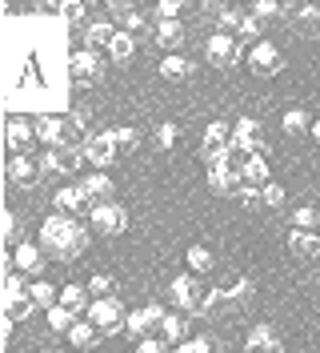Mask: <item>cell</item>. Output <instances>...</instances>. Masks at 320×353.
<instances>
[{
  "label": "cell",
  "mask_w": 320,
  "mask_h": 353,
  "mask_svg": "<svg viewBox=\"0 0 320 353\" xmlns=\"http://www.w3.org/2000/svg\"><path fill=\"white\" fill-rule=\"evenodd\" d=\"M41 353H56V350H41Z\"/></svg>",
  "instance_id": "obj_53"
},
{
  "label": "cell",
  "mask_w": 320,
  "mask_h": 353,
  "mask_svg": "<svg viewBox=\"0 0 320 353\" xmlns=\"http://www.w3.org/2000/svg\"><path fill=\"white\" fill-rule=\"evenodd\" d=\"M72 81H76V85H100V81H105V61H100V52H92V48L72 52Z\"/></svg>",
  "instance_id": "obj_11"
},
{
  "label": "cell",
  "mask_w": 320,
  "mask_h": 353,
  "mask_svg": "<svg viewBox=\"0 0 320 353\" xmlns=\"http://www.w3.org/2000/svg\"><path fill=\"white\" fill-rule=\"evenodd\" d=\"M176 141H180V129H176L172 121H164V125L156 129V149H164V153H169V149H176Z\"/></svg>",
  "instance_id": "obj_40"
},
{
  "label": "cell",
  "mask_w": 320,
  "mask_h": 353,
  "mask_svg": "<svg viewBox=\"0 0 320 353\" xmlns=\"http://www.w3.org/2000/svg\"><path fill=\"white\" fill-rule=\"evenodd\" d=\"M236 201H240V205H264V197H260V189H256V185H240Z\"/></svg>",
  "instance_id": "obj_48"
},
{
  "label": "cell",
  "mask_w": 320,
  "mask_h": 353,
  "mask_svg": "<svg viewBox=\"0 0 320 353\" xmlns=\"http://www.w3.org/2000/svg\"><path fill=\"white\" fill-rule=\"evenodd\" d=\"M145 309H149V317H152V321H156V325H160V321H164V317H169V313H164V309H160V301H149V305H145Z\"/></svg>",
  "instance_id": "obj_51"
},
{
  "label": "cell",
  "mask_w": 320,
  "mask_h": 353,
  "mask_svg": "<svg viewBox=\"0 0 320 353\" xmlns=\"http://www.w3.org/2000/svg\"><path fill=\"white\" fill-rule=\"evenodd\" d=\"M12 261H17V273H24V277H41L48 253H44L41 245L21 241V245H17V253H12Z\"/></svg>",
  "instance_id": "obj_14"
},
{
  "label": "cell",
  "mask_w": 320,
  "mask_h": 353,
  "mask_svg": "<svg viewBox=\"0 0 320 353\" xmlns=\"http://www.w3.org/2000/svg\"><path fill=\"white\" fill-rule=\"evenodd\" d=\"M152 41H156V48H164V52L172 57V52L184 44V24H180V21H156Z\"/></svg>",
  "instance_id": "obj_19"
},
{
  "label": "cell",
  "mask_w": 320,
  "mask_h": 353,
  "mask_svg": "<svg viewBox=\"0 0 320 353\" xmlns=\"http://www.w3.org/2000/svg\"><path fill=\"white\" fill-rule=\"evenodd\" d=\"M160 77H164V81H172V85L189 81V77H192V61H184L180 52H172V57H160Z\"/></svg>",
  "instance_id": "obj_29"
},
{
  "label": "cell",
  "mask_w": 320,
  "mask_h": 353,
  "mask_svg": "<svg viewBox=\"0 0 320 353\" xmlns=\"http://www.w3.org/2000/svg\"><path fill=\"white\" fill-rule=\"evenodd\" d=\"M204 61L213 68H233L240 61V41L236 37H224V32H213L209 44H204Z\"/></svg>",
  "instance_id": "obj_10"
},
{
  "label": "cell",
  "mask_w": 320,
  "mask_h": 353,
  "mask_svg": "<svg viewBox=\"0 0 320 353\" xmlns=\"http://www.w3.org/2000/svg\"><path fill=\"white\" fill-rule=\"evenodd\" d=\"M8 149L12 157H24L32 149V141H36V121H28V117H8Z\"/></svg>",
  "instance_id": "obj_12"
},
{
  "label": "cell",
  "mask_w": 320,
  "mask_h": 353,
  "mask_svg": "<svg viewBox=\"0 0 320 353\" xmlns=\"http://www.w3.org/2000/svg\"><path fill=\"white\" fill-rule=\"evenodd\" d=\"M317 225H320V209H317V205H300L297 213H292V229L317 233Z\"/></svg>",
  "instance_id": "obj_34"
},
{
  "label": "cell",
  "mask_w": 320,
  "mask_h": 353,
  "mask_svg": "<svg viewBox=\"0 0 320 353\" xmlns=\"http://www.w3.org/2000/svg\"><path fill=\"white\" fill-rule=\"evenodd\" d=\"M253 17H256V21H277V17H284V8H280V4H273V0H256V4H253Z\"/></svg>",
  "instance_id": "obj_43"
},
{
  "label": "cell",
  "mask_w": 320,
  "mask_h": 353,
  "mask_svg": "<svg viewBox=\"0 0 320 353\" xmlns=\"http://www.w3.org/2000/svg\"><path fill=\"white\" fill-rule=\"evenodd\" d=\"M24 313H32V297H28V285H24V273H8L4 277V317L21 321Z\"/></svg>",
  "instance_id": "obj_7"
},
{
  "label": "cell",
  "mask_w": 320,
  "mask_h": 353,
  "mask_svg": "<svg viewBox=\"0 0 320 353\" xmlns=\"http://www.w3.org/2000/svg\"><path fill=\"white\" fill-rule=\"evenodd\" d=\"M248 12H240V8H220V17H216V32H224V37H236L240 32V24H244Z\"/></svg>",
  "instance_id": "obj_33"
},
{
  "label": "cell",
  "mask_w": 320,
  "mask_h": 353,
  "mask_svg": "<svg viewBox=\"0 0 320 353\" xmlns=\"http://www.w3.org/2000/svg\"><path fill=\"white\" fill-rule=\"evenodd\" d=\"M233 137H244V141H260V121H253V117H240L233 125Z\"/></svg>",
  "instance_id": "obj_41"
},
{
  "label": "cell",
  "mask_w": 320,
  "mask_h": 353,
  "mask_svg": "<svg viewBox=\"0 0 320 353\" xmlns=\"http://www.w3.org/2000/svg\"><path fill=\"white\" fill-rule=\"evenodd\" d=\"M184 261H189V273H213V249L209 245H189V253H184Z\"/></svg>",
  "instance_id": "obj_31"
},
{
  "label": "cell",
  "mask_w": 320,
  "mask_h": 353,
  "mask_svg": "<svg viewBox=\"0 0 320 353\" xmlns=\"http://www.w3.org/2000/svg\"><path fill=\"white\" fill-rule=\"evenodd\" d=\"M256 32H260V21H256L253 12H248V17H244V24H240V32H236V37H240V41H253V44H256Z\"/></svg>",
  "instance_id": "obj_47"
},
{
  "label": "cell",
  "mask_w": 320,
  "mask_h": 353,
  "mask_svg": "<svg viewBox=\"0 0 320 353\" xmlns=\"http://www.w3.org/2000/svg\"><path fill=\"white\" fill-rule=\"evenodd\" d=\"M248 68H253L256 77H277L280 68H284V52L273 41H256L248 48Z\"/></svg>",
  "instance_id": "obj_9"
},
{
  "label": "cell",
  "mask_w": 320,
  "mask_h": 353,
  "mask_svg": "<svg viewBox=\"0 0 320 353\" xmlns=\"http://www.w3.org/2000/svg\"><path fill=\"white\" fill-rule=\"evenodd\" d=\"M112 289H116V281H112L108 273H92V277H88V293H92V297H116Z\"/></svg>",
  "instance_id": "obj_39"
},
{
  "label": "cell",
  "mask_w": 320,
  "mask_h": 353,
  "mask_svg": "<svg viewBox=\"0 0 320 353\" xmlns=\"http://www.w3.org/2000/svg\"><path fill=\"white\" fill-rule=\"evenodd\" d=\"M172 353H213V341L209 337H189V341H180Z\"/></svg>",
  "instance_id": "obj_45"
},
{
  "label": "cell",
  "mask_w": 320,
  "mask_h": 353,
  "mask_svg": "<svg viewBox=\"0 0 320 353\" xmlns=\"http://www.w3.org/2000/svg\"><path fill=\"white\" fill-rule=\"evenodd\" d=\"M180 12H184L180 0H160L156 4V21H180Z\"/></svg>",
  "instance_id": "obj_44"
},
{
  "label": "cell",
  "mask_w": 320,
  "mask_h": 353,
  "mask_svg": "<svg viewBox=\"0 0 320 353\" xmlns=\"http://www.w3.org/2000/svg\"><path fill=\"white\" fill-rule=\"evenodd\" d=\"M17 237V213H4V241Z\"/></svg>",
  "instance_id": "obj_49"
},
{
  "label": "cell",
  "mask_w": 320,
  "mask_h": 353,
  "mask_svg": "<svg viewBox=\"0 0 320 353\" xmlns=\"http://www.w3.org/2000/svg\"><path fill=\"white\" fill-rule=\"evenodd\" d=\"M108 17L120 24L125 32H132V37H136V32L145 28V17H140V12H136L132 4H120V0H112V4H108Z\"/></svg>",
  "instance_id": "obj_24"
},
{
  "label": "cell",
  "mask_w": 320,
  "mask_h": 353,
  "mask_svg": "<svg viewBox=\"0 0 320 353\" xmlns=\"http://www.w3.org/2000/svg\"><path fill=\"white\" fill-rule=\"evenodd\" d=\"M288 253L312 261V257H320V237L317 233H304V229H292V233H288Z\"/></svg>",
  "instance_id": "obj_22"
},
{
  "label": "cell",
  "mask_w": 320,
  "mask_h": 353,
  "mask_svg": "<svg viewBox=\"0 0 320 353\" xmlns=\"http://www.w3.org/2000/svg\"><path fill=\"white\" fill-rule=\"evenodd\" d=\"M116 32H120V28H116L112 21H92L85 28V41H88V48L96 52V48H108V44L116 41Z\"/></svg>",
  "instance_id": "obj_27"
},
{
  "label": "cell",
  "mask_w": 320,
  "mask_h": 353,
  "mask_svg": "<svg viewBox=\"0 0 320 353\" xmlns=\"http://www.w3.org/2000/svg\"><path fill=\"white\" fill-rule=\"evenodd\" d=\"M284 129H288V137H297V132L312 129V121H308V112H304V109H288V112H284Z\"/></svg>",
  "instance_id": "obj_36"
},
{
  "label": "cell",
  "mask_w": 320,
  "mask_h": 353,
  "mask_svg": "<svg viewBox=\"0 0 320 353\" xmlns=\"http://www.w3.org/2000/svg\"><path fill=\"white\" fill-rule=\"evenodd\" d=\"M88 321L100 330V337H112V333H125V321H128V309L116 301V297H92V305L85 313Z\"/></svg>",
  "instance_id": "obj_3"
},
{
  "label": "cell",
  "mask_w": 320,
  "mask_h": 353,
  "mask_svg": "<svg viewBox=\"0 0 320 353\" xmlns=\"http://www.w3.org/2000/svg\"><path fill=\"white\" fill-rule=\"evenodd\" d=\"M28 297H32V309H44V313L61 305V289L52 285V281H41V277L28 285Z\"/></svg>",
  "instance_id": "obj_23"
},
{
  "label": "cell",
  "mask_w": 320,
  "mask_h": 353,
  "mask_svg": "<svg viewBox=\"0 0 320 353\" xmlns=\"http://www.w3.org/2000/svg\"><path fill=\"white\" fill-rule=\"evenodd\" d=\"M0 85L4 109L12 117H64L72 97V52H68V24L52 12H24L4 8L0 32Z\"/></svg>",
  "instance_id": "obj_1"
},
{
  "label": "cell",
  "mask_w": 320,
  "mask_h": 353,
  "mask_svg": "<svg viewBox=\"0 0 320 353\" xmlns=\"http://www.w3.org/2000/svg\"><path fill=\"white\" fill-rule=\"evenodd\" d=\"M81 189H85V197L92 201V205H105V201L112 197V189H116V185H112V176H108V173H96V169H92V173L81 181Z\"/></svg>",
  "instance_id": "obj_20"
},
{
  "label": "cell",
  "mask_w": 320,
  "mask_h": 353,
  "mask_svg": "<svg viewBox=\"0 0 320 353\" xmlns=\"http://www.w3.org/2000/svg\"><path fill=\"white\" fill-rule=\"evenodd\" d=\"M125 333H128V337H136V341H145V337H156V333H160V325L149 317V309H128Z\"/></svg>",
  "instance_id": "obj_21"
},
{
  "label": "cell",
  "mask_w": 320,
  "mask_h": 353,
  "mask_svg": "<svg viewBox=\"0 0 320 353\" xmlns=\"http://www.w3.org/2000/svg\"><path fill=\"white\" fill-rule=\"evenodd\" d=\"M297 17H300V21H317V17H320V8H317V4H300V8H297Z\"/></svg>",
  "instance_id": "obj_50"
},
{
  "label": "cell",
  "mask_w": 320,
  "mask_h": 353,
  "mask_svg": "<svg viewBox=\"0 0 320 353\" xmlns=\"http://www.w3.org/2000/svg\"><path fill=\"white\" fill-rule=\"evenodd\" d=\"M88 245V229L76 217H64V213H52V217L41 221V249L56 261H76Z\"/></svg>",
  "instance_id": "obj_2"
},
{
  "label": "cell",
  "mask_w": 320,
  "mask_h": 353,
  "mask_svg": "<svg viewBox=\"0 0 320 353\" xmlns=\"http://www.w3.org/2000/svg\"><path fill=\"white\" fill-rule=\"evenodd\" d=\"M136 353H172V350H169V341H164V337H145V341L136 345Z\"/></svg>",
  "instance_id": "obj_46"
},
{
  "label": "cell",
  "mask_w": 320,
  "mask_h": 353,
  "mask_svg": "<svg viewBox=\"0 0 320 353\" xmlns=\"http://www.w3.org/2000/svg\"><path fill=\"white\" fill-rule=\"evenodd\" d=\"M96 337H100V330H96L92 321H76V325L68 330V341H72L76 350H92V345H96Z\"/></svg>",
  "instance_id": "obj_32"
},
{
  "label": "cell",
  "mask_w": 320,
  "mask_h": 353,
  "mask_svg": "<svg viewBox=\"0 0 320 353\" xmlns=\"http://www.w3.org/2000/svg\"><path fill=\"white\" fill-rule=\"evenodd\" d=\"M76 165H85V157L72 153V149H44V157H41L44 176H64V173H72Z\"/></svg>",
  "instance_id": "obj_15"
},
{
  "label": "cell",
  "mask_w": 320,
  "mask_h": 353,
  "mask_svg": "<svg viewBox=\"0 0 320 353\" xmlns=\"http://www.w3.org/2000/svg\"><path fill=\"white\" fill-rule=\"evenodd\" d=\"M308 132H312V141L320 145V121H312V129H308Z\"/></svg>",
  "instance_id": "obj_52"
},
{
  "label": "cell",
  "mask_w": 320,
  "mask_h": 353,
  "mask_svg": "<svg viewBox=\"0 0 320 353\" xmlns=\"http://www.w3.org/2000/svg\"><path fill=\"white\" fill-rule=\"evenodd\" d=\"M204 293L209 289H200L196 273H180V277H172V285H169V301L180 313H200L204 309Z\"/></svg>",
  "instance_id": "obj_4"
},
{
  "label": "cell",
  "mask_w": 320,
  "mask_h": 353,
  "mask_svg": "<svg viewBox=\"0 0 320 353\" xmlns=\"http://www.w3.org/2000/svg\"><path fill=\"white\" fill-rule=\"evenodd\" d=\"M244 353H284L280 333L273 325H264V321H256L253 330H248V337H244Z\"/></svg>",
  "instance_id": "obj_13"
},
{
  "label": "cell",
  "mask_w": 320,
  "mask_h": 353,
  "mask_svg": "<svg viewBox=\"0 0 320 353\" xmlns=\"http://www.w3.org/2000/svg\"><path fill=\"white\" fill-rule=\"evenodd\" d=\"M260 197H264V205H268V209H284V185L268 181V185L260 189Z\"/></svg>",
  "instance_id": "obj_42"
},
{
  "label": "cell",
  "mask_w": 320,
  "mask_h": 353,
  "mask_svg": "<svg viewBox=\"0 0 320 353\" xmlns=\"http://www.w3.org/2000/svg\"><path fill=\"white\" fill-rule=\"evenodd\" d=\"M72 325H76V313H68L64 305L48 309V330H52V333H68Z\"/></svg>",
  "instance_id": "obj_35"
},
{
  "label": "cell",
  "mask_w": 320,
  "mask_h": 353,
  "mask_svg": "<svg viewBox=\"0 0 320 353\" xmlns=\"http://www.w3.org/2000/svg\"><path fill=\"white\" fill-rule=\"evenodd\" d=\"M56 17H61V21L68 24V28H72V24H81V21H85L88 12H85V4H81V0H64L61 8H56Z\"/></svg>",
  "instance_id": "obj_37"
},
{
  "label": "cell",
  "mask_w": 320,
  "mask_h": 353,
  "mask_svg": "<svg viewBox=\"0 0 320 353\" xmlns=\"http://www.w3.org/2000/svg\"><path fill=\"white\" fill-rule=\"evenodd\" d=\"M88 225L100 233V237H120L128 229V209L116 205V201H105V205H92L88 209Z\"/></svg>",
  "instance_id": "obj_5"
},
{
  "label": "cell",
  "mask_w": 320,
  "mask_h": 353,
  "mask_svg": "<svg viewBox=\"0 0 320 353\" xmlns=\"http://www.w3.org/2000/svg\"><path fill=\"white\" fill-rule=\"evenodd\" d=\"M52 205H56V213H64V217H76L81 209H92V201L85 197L81 185H64V189H56V193H52Z\"/></svg>",
  "instance_id": "obj_18"
},
{
  "label": "cell",
  "mask_w": 320,
  "mask_h": 353,
  "mask_svg": "<svg viewBox=\"0 0 320 353\" xmlns=\"http://www.w3.org/2000/svg\"><path fill=\"white\" fill-rule=\"evenodd\" d=\"M240 185H244V176H240L236 165H228V157L209 161V189H213L216 197H236V193H240Z\"/></svg>",
  "instance_id": "obj_6"
},
{
  "label": "cell",
  "mask_w": 320,
  "mask_h": 353,
  "mask_svg": "<svg viewBox=\"0 0 320 353\" xmlns=\"http://www.w3.org/2000/svg\"><path fill=\"white\" fill-rule=\"evenodd\" d=\"M132 57H136V37L120 28V32H116V41L108 44V61H112V65H128Z\"/></svg>",
  "instance_id": "obj_30"
},
{
  "label": "cell",
  "mask_w": 320,
  "mask_h": 353,
  "mask_svg": "<svg viewBox=\"0 0 320 353\" xmlns=\"http://www.w3.org/2000/svg\"><path fill=\"white\" fill-rule=\"evenodd\" d=\"M228 141H233V129H228L224 121H213V125L204 129V141H200V157H204V161H216V157H224Z\"/></svg>",
  "instance_id": "obj_16"
},
{
  "label": "cell",
  "mask_w": 320,
  "mask_h": 353,
  "mask_svg": "<svg viewBox=\"0 0 320 353\" xmlns=\"http://www.w3.org/2000/svg\"><path fill=\"white\" fill-rule=\"evenodd\" d=\"M61 305L68 309V313H88V305H92V293H88V285H64L61 289Z\"/></svg>",
  "instance_id": "obj_28"
},
{
  "label": "cell",
  "mask_w": 320,
  "mask_h": 353,
  "mask_svg": "<svg viewBox=\"0 0 320 353\" xmlns=\"http://www.w3.org/2000/svg\"><path fill=\"white\" fill-rule=\"evenodd\" d=\"M240 176H244V185H256V189H264L268 181H273V169H268V157L256 153L253 161H244V169H240Z\"/></svg>",
  "instance_id": "obj_25"
},
{
  "label": "cell",
  "mask_w": 320,
  "mask_h": 353,
  "mask_svg": "<svg viewBox=\"0 0 320 353\" xmlns=\"http://www.w3.org/2000/svg\"><path fill=\"white\" fill-rule=\"evenodd\" d=\"M4 173H8L12 185H36V181L44 176V169H41V161H36V157L24 153V157H12V161L4 165Z\"/></svg>",
  "instance_id": "obj_17"
},
{
  "label": "cell",
  "mask_w": 320,
  "mask_h": 353,
  "mask_svg": "<svg viewBox=\"0 0 320 353\" xmlns=\"http://www.w3.org/2000/svg\"><path fill=\"white\" fill-rule=\"evenodd\" d=\"M160 337L172 341V345H180V341H189V313H169L164 321H160Z\"/></svg>",
  "instance_id": "obj_26"
},
{
  "label": "cell",
  "mask_w": 320,
  "mask_h": 353,
  "mask_svg": "<svg viewBox=\"0 0 320 353\" xmlns=\"http://www.w3.org/2000/svg\"><path fill=\"white\" fill-rule=\"evenodd\" d=\"M116 153H120V149H116V137H112V129H108V132H92L81 157H85V161L92 165V169H96V173H105L108 165L116 161Z\"/></svg>",
  "instance_id": "obj_8"
},
{
  "label": "cell",
  "mask_w": 320,
  "mask_h": 353,
  "mask_svg": "<svg viewBox=\"0 0 320 353\" xmlns=\"http://www.w3.org/2000/svg\"><path fill=\"white\" fill-rule=\"evenodd\" d=\"M112 137H116V149H120V153H132V149L140 145V132L132 129V125H120V129H112Z\"/></svg>",
  "instance_id": "obj_38"
}]
</instances>
